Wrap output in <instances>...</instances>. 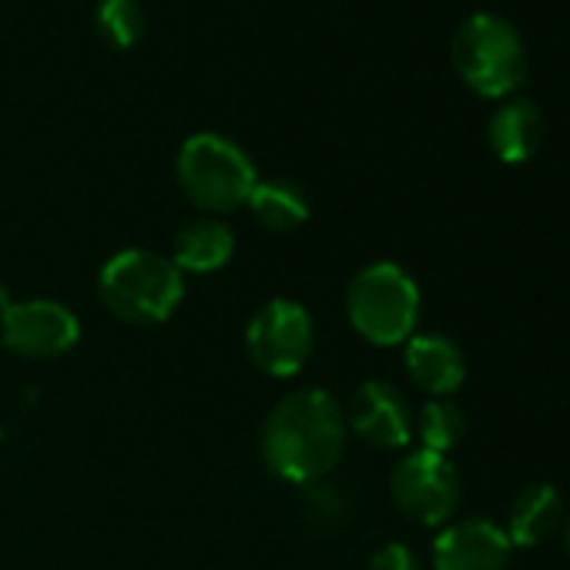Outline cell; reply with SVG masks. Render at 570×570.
<instances>
[{
    "label": "cell",
    "mask_w": 570,
    "mask_h": 570,
    "mask_svg": "<svg viewBox=\"0 0 570 570\" xmlns=\"http://www.w3.org/2000/svg\"><path fill=\"white\" fill-rule=\"evenodd\" d=\"M306 513L309 520H316L323 530H333L336 523H343V513H346V500L343 493L326 483V480H316L306 487Z\"/></svg>",
    "instance_id": "18"
},
{
    "label": "cell",
    "mask_w": 570,
    "mask_h": 570,
    "mask_svg": "<svg viewBox=\"0 0 570 570\" xmlns=\"http://www.w3.org/2000/svg\"><path fill=\"white\" fill-rule=\"evenodd\" d=\"M350 430L376 450H403L413 440V410L410 400L383 380H366L346 413Z\"/></svg>",
    "instance_id": "9"
},
{
    "label": "cell",
    "mask_w": 570,
    "mask_h": 570,
    "mask_svg": "<svg viewBox=\"0 0 570 570\" xmlns=\"http://www.w3.org/2000/svg\"><path fill=\"white\" fill-rule=\"evenodd\" d=\"M390 490H393L396 507L423 527L450 523L463 497L456 466L446 456L430 453V450L406 453L393 470Z\"/></svg>",
    "instance_id": "7"
},
{
    "label": "cell",
    "mask_w": 570,
    "mask_h": 570,
    "mask_svg": "<svg viewBox=\"0 0 570 570\" xmlns=\"http://www.w3.org/2000/svg\"><path fill=\"white\" fill-rule=\"evenodd\" d=\"M235 252V232L222 218H195L178 228L171 242V262L181 275H208L228 265Z\"/></svg>",
    "instance_id": "14"
},
{
    "label": "cell",
    "mask_w": 570,
    "mask_h": 570,
    "mask_svg": "<svg viewBox=\"0 0 570 570\" xmlns=\"http://www.w3.org/2000/svg\"><path fill=\"white\" fill-rule=\"evenodd\" d=\"M248 208L255 222L268 232H293L306 225L313 215L309 195L296 181H285V178H268V181L258 178V185L252 188Z\"/></svg>",
    "instance_id": "15"
},
{
    "label": "cell",
    "mask_w": 570,
    "mask_h": 570,
    "mask_svg": "<svg viewBox=\"0 0 570 570\" xmlns=\"http://www.w3.org/2000/svg\"><path fill=\"white\" fill-rule=\"evenodd\" d=\"M490 151L503 165H523L530 161L543 145V115L530 98H507L490 115L487 125Z\"/></svg>",
    "instance_id": "12"
},
{
    "label": "cell",
    "mask_w": 570,
    "mask_h": 570,
    "mask_svg": "<svg viewBox=\"0 0 570 570\" xmlns=\"http://www.w3.org/2000/svg\"><path fill=\"white\" fill-rule=\"evenodd\" d=\"M175 175L185 198L215 215L248 205L252 188L258 185L248 151L218 131H198L185 138L175 158Z\"/></svg>",
    "instance_id": "4"
},
{
    "label": "cell",
    "mask_w": 570,
    "mask_h": 570,
    "mask_svg": "<svg viewBox=\"0 0 570 570\" xmlns=\"http://www.w3.org/2000/svg\"><path fill=\"white\" fill-rule=\"evenodd\" d=\"M95 28H98L105 45L128 51L145 35V8L138 4V0H98Z\"/></svg>",
    "instance_id": "17"
},
{
    "label": "cell",
    "mask_w": 570,
    "mask_h": 570,
    "mask_svg": "<svg viewBox=\"0 0 570 570\" xmlns=\"http://www.w3.org/2000/svg\"><path fill=\"white\" fill-rule=\"evenodd\" d=\"M563 500L550 483H527L507 513V540L513 547H540L563 527Z\"/></svg>",
    "instance_id": "13"
},
{
    "label": "cell",
    "mask_w": 570,
    "mask_h": 570,
    "mask_svg": "<svg viewBox=\"0 0 570 570\" xmlns=\"http://www.w3.org/2000/svg\"><path fill=\"white\" fill-rule=\"evenodd\" d=\"M563 547H567V553H570V513L563 517Z\"/></svg>",
    "instance_id": "20"
},
{
    "label": "cell",
    "mask_w": 570,
    "mask_h": 570,
    "mask_svg": "<svg viewBox=\"0 0 570 570\" xmlns=\"http://www.w3.org/2000/svg\"><path fill=\"white\" fill-rule=\"evenodd\" d=\"M350 436L346 410L326 390L285 396L262 426V460L282 480L309 487L326 480L343 460Z\"/></svg>",
    "instance_id": "1"
},
{
    "label": "cell",
    "mask_w": 570,
    "mask_h": 570,
    "mask_svg": "<svg viewBox=\"0 0 570 570\" xmlns=\"http://www.w3.org/2000/svg\"><path fill=\"white\" fill-rule=\"evenodd\" d=\"M513 543L503 527L487 517H463L440 530L433 540L436 570H507Z\"/></svg>",
    "instance_id": "10"
},
{
    "label": "cell",
    "mask_w": 570,
    "mask_h": 570,
    "mask_svg": "<svg viewBox=\"0 0 570 570\" xmlns=\"http://www.w3.org/2000/svg\"><path fill=\"white\" fill-rule=\"evenodd\" d=\"M406 373L433 400L456 393L466 380V360L460 346L436 333H420L406 340Z\"/></svg>",
    "instance_id": "11"
},
{
    "label": "cell",
    "mask_w": 570,
    "mask_h": 570,
    "mask_svg": "<svg viewBox=\"0 0 570 570\" xmlns=\"http://www.w3.org/2000/svg\"><path fill=\"white\" fill-rule=\"evenodd\" d=\"M101 303L131 326H155L171 320L185 296V275L178 265L151 248H125L111 255L98 275Z\"/></svg>",
    "instance_id": "2"
},
{
    "label": "cell",
    "mask_w": 570,
    "mask_h": 570,
    "mask_svg": "<svg viewBox=\"0 0 570 570\" xmlns=\"http://www.w3.org/2000/svg\"><path fill=\"white\" fill-rule=\"evenodd\" d=\"M353 330L373 346H400L420 323V285L396 262H373L356 272L346 293Z\"/></svg>",
    "instance_id": "5"
},
{
    "label": "cell",
    "mask_w": 570,
    "mask_h": 570,
    "mask_svg": "<svg viewBox=\"0 0 570 570\" xmlns=\"http://www.w3.org/2000/svg\"><path fill=\"white\" fill-rule=\"evenodd\" d=\"M0 340L24 360H55L78 346V316L55 299H24L0 309Z\"/></svg>",
    "instance_id": "8"
},
{
    "label": "cell",
    "mask_w": 570,
    "mask_h": 570,
    "mask_svg": "<svg viewBox=\"0 0 570 570\" xmlns=\"http://www.w3.org/2000/svg\"><path fill=\"white\" fill-rule=\"evenodd\" d=\"M313 346H316V323L309 309L296 299L265 303L245 330L248 360L265 376L275 380L299 376L313 356Z\"/></svg>",
    "instance_id": "6"
},
{
    "label": "cell",
    "mask_w": 570,
    "mask_h": 570,
    "mask_svg": "<svg viewBox=\"0 0 570 570\" xmlns=\"http://www.w3.org/2000/svg\"><path fill=\"white\" fill-rule=\"evenodd\" d=\"M450 61L456 78L480 98L507 101L527 81V48L520 31L490 11H476L456 28Z\"/></svg>",
    "instance_id": "3"
},
{
    "label": "cell",
    "mask_w": 570,
    "mask_h": 570,
    "mask_svg": "<svg viewBox=\"0 0 570 570\" xmlns=\"http://www.w3.org/2000/svg\"><path fill=\"white\" fill-rule=\"evenodd\" d=\"M370 570H423L420 567V557L406 547V543H383L373 560H370Z\"/></svg>",
    "instance_id": "19"
},
{
    "label": "cell",
    "mask_w": 570,
    "mask_h": 570,
    "mask_svg": "<svg viewBox=\"0 0 570 570\" xmlns=\"http://www.w3.org/2000/svg\"><path fill=\"white\" fill-rule=\"evenodd\" d=\"M463 433H466V416L450 400H430L413 416V436H420V450L446 456L453 446H460Z\"/></svg>",
    "instance_id": "16"
}]
</instances>
